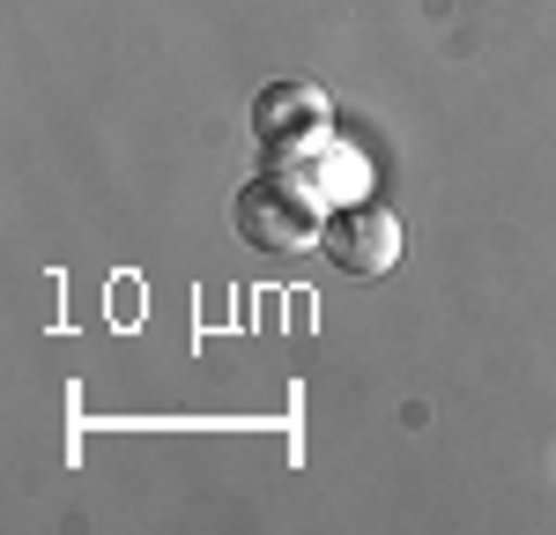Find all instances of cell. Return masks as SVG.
I'll list each match as a JSON object with an SVG mask.
<instances>
[{"instance_id":"obj_1","label":"cell","mask_w":556,"mask_h":535,"mask_svg":"<svg viewBox=\"0 0 556 535\" xmlns=\"http://www.w3.org/2000/svg\"><path fill=\"white\" fill-rule=\"evenodd\" d=\"M327 194L312 186L304 172L290 164H275V172H260L238 186V201H230V223H238V238L260 246V253H304V246H319V231H327Z\"/></svg>"},{"instance_id":"obj_2","label":"cell","mask_w":556,"mask_h":535,"mask_svg":"<svg viewBox=\"0 0 556 535\" xmlns=\"http://www.w3.org/2000/svg\"><path fill=\"white\" fill-rule=\"evenodd\" d=\"M319 253L342 268V275H356V283H379L386 268L401 261V216L393 209H379V201H334L327 209V231H319Z\"/></svg>"},{"instance_id":"obj_3","label":"cell","mask_w":556,"mask_h":535,"mask_svg":"<svg viewBox=\"0 0 556 535\" xmlns=\"http://www.w3.org/2000/svg\"><path fill=\"white\" fill-rule=\"evenodd\" d=\"M327 89L319 83H267L253 97V141L267 149V157H298V149H312L319 134H327Z\"/></svg>"},{"instance_id":"obj_4","label":"cell","mask_w":556,"mask_h":535,"mask_svg":"<svg viewBox=\"0 0 556 535\" xmlns=\"http://www.w3.org/2000/svg\"><path fill=\"white\" fill-rule=\"evenodd\" d=\"M282 164H290V172H304L319 194H327V201H356V194H364V164L349 157L342 141H327V134H319L312 149H298V157H282Z\"/></svg>"}]
</instances>
